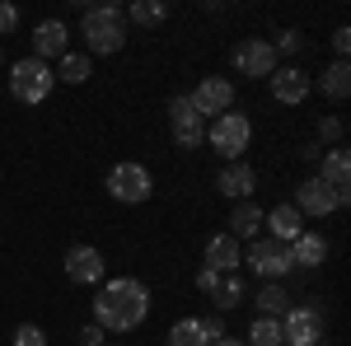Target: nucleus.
I'll return each mask as SVG.
<instances>
[{
	"mask_svg": "<svg viewBox=\"0 0 351 346\" xmlns=\"http://www.w3.org/2000/svg\"><path fill=\"white\" fill-rule=\"evenodd\" d=\"M150 319V286L136 276H112L99 286L94 299V323L104 332H136L141 323Z\"/></svg>",
	"mask_w": 351,
	"mask_h": 346,
	"instance_id": "1",
	"label": "nucleus"
},
{
	"mask_svg": "<svg viewBox=\"0 0 351 346\" xmlns=\"http://www.w3.org/2000/svg\"><path fill=\"white\" fill-rule=\"evenodd\" d=\"M80 38H84V56H112L127 47V14L117 5H89L80 19Z\"/></svg>",
	"mask_w": 351,
	"mask_h": 346,
	"instance_id": "2",
	"label": "nucleus"
},
{
	"mask_svg": "<svg viewBox=\"0 0 351 346\" xmlns=\"http://www.w3.org/2000/svg\"><path fill=\"white\" fill-rule=\"evenodd\" d=\"M206 140H211V150H216L225 164H239L248 155V145H253V117L248 112H220L211 117V127H206Z\"/></svg>",
	"mask_w": 351,
	"mask_h": 346,
	"instance_id": "3",
	"label": "nucleus"
},
{
	"mask_svg": "<svg viewBox=\"0 0 351 346\" xmlns=\"http://www.w3.org/2000/svg\"><path fill=\"white\" fill-rule=\"evenodd\" d=\"M52 66L47 61H38V56H19L14 66H10V94L19 99V103H43L47 94H52Z\"/></svg>",
	"mask_w": 351,
	"mask_h": 346,
	"instance_id": "4",
	"label": "nucleus"
},
{
	"mask_svg": "<svg viewBox=\"0 0 351 346\" xmlns=\"http://www.w3.org/2000/svg\"><path fill=\"white\" fill-rule=\"evenodd\" d=\"M108 197H112V201H122V206H141V201H150V197H155V178H150V169L136 164V160L112 164Z\"/></svg>",
	"mask_w": 351,
	"mask_h": 346,
	"instance_id": "5",
	"label": "nucleus"
},
{
	"mask_svg": "<svg viewBox=\"0 0 351 346\" xmlns=\"http://www.w3.org/2000/svg\"><path fill=\"white\" fill-rule=\"evenodd\" d=\"M324 304L319 299H300L286 309V319H281V332H286V346H319L324 342Z\"/></svg>",
	"mask_w": 351,
	"mask_h": 346,
	"instance_id": "6",
	"label": "nucleus"
},
{
	"mask_svg": "<svg viewBox=\"0 0 351 346\" xmlns=\"http://www.w3.org/2000/svg\"><path fill=\"white\" fill-rule=\"evenodd\" d=\"M243 262L253 276H263V281H286L295 262H291V243H276V239H253L248 243V253H243Z\"/></svg>",
	"mask_w": 351,
	"mask_h": 346,
	"instance_id": "7",
	"label": "nucleus"
},
{
	"mask_svg": "<svg viewBox=\"0 0 351 346\" xmlns=\"http://www.w3.org/2000/svg\"><path fill=\"white\" fill-rule=\"evenodd\" d=\"M347 201H351V192H332V187H328L324 178L314 173V178H304V183L295 187V201H291V206H295L300 215H314V220H324V215L342 211Z\"/></svg>",
	"mask_w": 351,
	"mask_h": 346,
	"instance_id": "8",
	"label": "nucleus"
},
{
	"mask_svg": "<svg viewBox=\"0 0 351 346\" xmlns=\"http://www.w3.org/2000/svg\"><path fill=\"white\" fill-rule=\"evenodd\" d=\"M169 132L178 150H202L206 145V122L197 117V108L188 103V94H173L169 99Z\"/></svg>",
	"mask_w": 351,
	"mask_h": 346,
	"instance_id": "9",
	"label": "nucleus"
},
{
	"mask_svg": "<svg viewBox=\"0 0 351 346\" xmlns=\"http://www.w3.org/2000/svg\"><path fill=\"white\" fill-rule=\"evenodd\" d=\"M188 103L197 108V117H202V122H206V117H211V112H230V108H234V84L225 80V75H206V80H197V89H192L188 94Z\"/></svg>",
	"mask_w": 351,
	"mask_h": 346,
	"instance_id": "10",
	"label": "nucleus"
},
{
	"mask_svg": "<svg viewBox=\"0 0 351 346\" xmlns=\"http://www.w3.org/2000/svg\"><path fill=\"white\" fill-rule=\"evenodd\" d=\"M230 61H234V71H239V75H248V80H267L271 71L281 66V56L271 52V42H263V38H248V42H239Z\"/></svg>",
	"mask_w": 351,
	"mask_h": 346,
	"instance_id": "11",
	"label": "nucleus"
},
{
	"mask_svg": "<svg viewBox=\"0 0 351 346\" xmlns=\"http://www.w3.org/2000/svg\"><path fill=\"white\" fill-rule=\"evenodd\" d=\"M267 89L276 103L286 108H300L304 99H309V89H314V80H309V71H300V66H276L267 75Z\"/></svg>",
	"mask_w": 351,
	"mask_h": 346,
	"instance_id": "12",
	"label": "nucleus"
},
{
	"mask_svg": "<svg viewBox=\"0 0 351 346\" xmlns=\"http://www.w3.org/2000/svg\"><path fill=\"white\" fill-rule=\"evenodd\" d=\"M104 271H108V262H104V253L94 243H75L66 253V276L75 286H104Z\"/></svg>",
	"mask_w": 351,
	"mask_h": 346,
	"instance_id": "13",
	"label": "nucleus"
},
{
	"mask_svg": "<svg viewBox=\"0 0 351 346\" xmlns=\"http://www.w3.org/2000/svg\"><path fill=\"white\" fill-rule=\"evenodd\" d=\"M66 52H71V28H66V19H43V24L33 28V56L38 61H61Z\"/></svg>",
	"mask_w": 351,
	"mask_h": 346,
	"instance_id": "14",
	"label": "nucleus"
},
{
	"mask_svg": "<svg viewBox=\"0 0 351 346\" xmlns=\"http://www.w3.org/2000/svg\"><path fill=\"white\" fill-rule=\"evenodd\" d=\"M216 192L220 197H230V201H253V192H258V173H253V164L239 160V164H225L216 178Z\"/></svg>",
	"mask_w": 351,
	"mask_h": 346,
	"instance_id": "15",
	"label": "nucleus"
},
{
	"mask_svg": "<svg viewBox=\"0 0 351 346\" xmlns=\"http://www.w3.org/2000/svg\"><path fill=\"white\" fill-rule=\"evenodd\" d=\"M263 230H267V239H276V243H295L300 234H304V215H300L291 201H281V206L263 211Z\"/></svg>",
	"mask_w": 351,
	"mask_h": 346,
	"instance_id": "16",
	"label": "nucleus"
},
{
	"mask_svg": "<svg viewBox=\"0 0 351 346\" xmlns=\"http://www.w3.org/2000/svg\"><path fill=\"white\" fill-rule=\"evenodd\" d=\"M206 267L220 271V276L239 271V267H243V243L230 239V234H211V239H206Z\"/></svg>",
	"mask_w": 351,
	"mask_h": 346,
	"instance_id": "17",
	"label": "nucleus"
},
{
	"mask_svg": "<svg viewBox=\"0 0 351 346\" xmlns=\"http://www.w3.org/2000/svg\"><path fill=\"white\" fill-rule=\"evenodd\" d=\"M319 178H324L332 192H351V155L342 150V145L324 150V160H319Z\"/></svg>",
	"mask_w": 351,
	"mask_h": 346,
	"instance_id": "18",
	"label": "nucleus"
},
{
	"mask_svg": "<svg viewBox=\"0 0 351 346\" xmlns=\"http://www.w3.org/2000/svg\"><path fill=\"white\" fill-rule=\"evenodd\" d=\"M291 262L304 267V271L324 267V262H328V239H324V234H314V230H304V234L291 243Z\"/></svg>",
	"mask_w": 351,
	"mask_h": 346,
	"instance_id": "19",
	"label": "nucleus"
},
{
	"mask_svg": "<svg viewBox=\"0 0 351 346\" xmlns=\"http://www.w3.org/2000/svg\"><path fill=\"white\" fill-rule=\"evenodd\" d=\"M258 230H263V206H253V201H234V211H230V230H225V234H230V239H258Z\"/></svg>",
	"mask_w": 351,
	"mask_h": 346,
	"instance_id": "20",
	"label": "nucleus"
},
{
	"mask_svg": "<svg viewBox=\"0 0 351 346\" xmlns=\"http://www.w3.org/2000/svg\"><path fill=\"white\" fill-rule=\"evenodd\" d=\"M253 304H258V319H286V309H291V295L281 281H267L263 291L253 295Z\"/></svg>",
	"mask_w": 351,
	"mask_h": 346,
	"instance_id": "21",
	"label": "nucleus"
},
{
	"mask_svg": "<svg viewBox=\"0 0 351 346\" xmlns=\"http://www.w3.org/2000/svg\"><path fill=\"white\" fill-rule=\"evenodd\" d=\"M319 89H324V99L342 103V99L351 94V66H347V61H332V66H324V75H319Z\"/></svg>",
	"mask_w": 351,
	"mask_h": 346,
	"instance_id": "22",
	"label": "nucleus"
},
{
	"mask_svg": "<svg viewBox=\"0 0 351 346\" xmlns=\"http://www.w3.org/2000/svg\"><path fill=\"white\" fill-rule=\"evenodd\" d=\"M52 75H56L61 84H84L89 75H94V61H89L84 52H66L61 61H56V71H52Z\"/></svg>",
	"mask_w": 351,
	"mask_h": 346,
	"instance_id": "23",
	"label": "nucleus"
},
{
	"mask_svg": "<svg viewBox=\"0 0 351 346\" xmlns=\"http://www.w3.org/2000/svg\"><path fill=\"white\" fill-rule=\"evenodd\" d=\"M122 14H127V24H136V28H155V24L169 19V5H164V0H136Z\"/></svg>",
	"mask_w": 351,
	"mask_h": 346,
	"instance_id": "24",
	"label": "nucleus"
},
{
	"mask_svg": "<svg viewBox=\"0 0 351 346\" xmlns=\"http://www.w3.org/2000/svg\"><path fill=\"white\" fill-rule=\"evenodd\" d=\"M243 295H248L243 276H239V271H230V276H220V281H216V291H211V304H216L220 314H225V309H234V304H239Z\"/></svg>",
	"mask_w": 351,
	"mask_h": 346,
	"instance_id": "25",
	"label": "nucleus"
},
{
	"mask_svg": "<svg viewBox=\"0 0 351 346\" xmlns=\"http://www.w3.org/2000/svg\"><path fill=\"white\" fill-rule=\"evenodd\" d=\"M164 342H169V346H211V337H206L202 319H178L173 328H169Z\"/></svg>",
	"mask_w": 351,
	"mask_h": 346,
	"instance_id": "26",
	"label": "nucleus"
},
{
	"mask_svg": "<svg viewBox=\"0 0 351 346\" xmlns=\"http://www.w3.org/2000/svg\"><path fill=\"white\" fill-rule=\"evenodd\" d=\"M248 346H286L281 319H253V328H248Z\"/></svg>",
	"mask_w": 351,
	"mask_h": 346,
	"instance_id": "27",
	"label": "nucleus"
},
{
	"mask_svg": "<svg viewBox=\"0 0 351 346\" xmlns=\"http://www.w3.org/2000/svg\"><path fill=\"white\" fill-rule=\"evenodd\" d=\"M300 47H304V33H300V28H281L276 42H271V52H276V56H295Z\"/></svg>",
	"mask_w": 351,
	"mask_h": 346,
	"instance_id": "28",
	"label": "nucleus"
},
{
	"mask_svg": "<svg viewBox=\"0 0 351 346\" xmlns=\"http://www.w3.org/2000/svg\"><path fill=\"white\" fill-rule=\"evenodd\" d=\"M14 346H47V332L38 323H19L14 328Z\"/></svg>",
	"mask_w": 351,
	"mask_h": 346,
	"instance_id": "29",
	"label": "nucleus"
},
{
	"mask_svg": "<svg viewBox=\"0 0 351 346\" xmlns=\"http://www.w3.org/2000/svg\"><path fill=\"white\" fill-rule=\"evenodd\" d=\"M342 140V117H319V140L314 145H337Z\"/></svg>",
	"mask_w": 351,
	"mask_h": 346,
	"instance_id": "30",
	"label": "nucleus"
},
{
	"mask_svg": "<svg viewBox=\"0 0 351 346\" xmlns=\"http://www.w3.org/2000/svg\"><path fill=\"white\" fill-rule=\"evenodd\" d=\"M328 42H332V52H337V61H347V52H351V28H347V24H337Z\"/></svg>",
	"mask_w": 351,
	"mask_h": 346,
	"instance_id": "31",
	"label": "nucleus"
},
{
	"mask_svg": "<svg viewBox=\"0 0 351 346\" xmlns=\"http://www.w3.org/2000/svg\"><path fill=\"white\" fill-rule=\"evenodd\" d=\"M14 28H19V10H14L10 0H0V38H5V33H14Z\"/></svg>",
	"mask_w": 351,
	"mask_h": 346,
	"instance_id": "32",
	"label": "nucleus"
},
{
	"mask_svg": "<svg viewBox=\"0 0 351 346\" xmlns=\"http://www.w3.org/2000/svg\"><path fill=\"white\" fill-rule=\"evenodd\" d=\"M202 328H206V337H211V342H220V337H225V319H220V314H206V319H202Z\"/></svg>",
	"mask_w": 351,
	"mask_h": 346,
	"instance_id": "33",
	"label": "nucleus"
},
{
	"mask_svg": "<svg viewBox=\"0 0 351 346\" xmlns=\"http://www.w3.org/2000/svg\"><path fill=\"white\" fill-rule=\"evenodd\" d=\"M216 281H220V271H211V267H202V271H197V291H202V295L216 291Z\"/></svg>",
	"mask_w": 351,
	"mask_h": 346,
	"instance_id": "34",
	"label": "nucleus"
},
{
	"mask_svg": "<svg viewBox=\"0 0 351 346\" xmlns=\"http://www.w3.org/2000/svg\"><path fill=\"white\" fill-rule=\"evenodd\" d=\"M80 346H104V328H99V323L80 328Z\"/></svg>",
	"mask_w": 351,
	"mask_h": 346,
	"instance_id": "35",
	"label": "nucleus"
},
{
	"mask_svg": "<svg viewBox=\"0 0 351 346\" xmlns=\"http://www.w3.org/2000/svg\"><path fill=\"white\" fill-rule=\"evenodd\" d=\"M300 155H304V160H309V164H319V160H324V145H304Z\"/></svg>",
	"mask_w": 351,
	"mask_h": 346,
	"instance_id": "36",
	"label": "nucleus"
},
{
	"mask_svg": "<svg viewBox=\"0 0 351 346\" xmlns=\"http://www.w3.org/2000/svg\"><path fill=\"white\" fill-rule=\"evenodd\" d=\"M211 346H243L239 337H220V342H211Z\"/></svg>",
	"mask_w": 351,
	"mask_h": 346,
	"instance_id": "37",
	"label": "nucleus"
},
{
	"mask_svg": "<svg viewBox=\"0 0 351 346\" xmlns=\"http://www.w3.org/2000/svg\"><path fill=\"white\" fill-rule=\"evenodd\" d=\"M0 66H5V47H0Z\"/></svg>",
	"mask_w": 351,
	"mask_h": 346,
	"instance_id": "38",
	"label": "nucleus"
},
{
	"mask_svg": "<svg viewBox=\"0 0 351 346\" xmlns=\"http://www.w3.org/2000/svg\"><path fill=\"white\" fill-rule=\"evenodd\" d=\"M319 346H332V342H319Z\"/></svg>",
	"mask_w": 351,
	"mask_h": 346,
	"instance_id": "39",
	"label": "nucleus"
},
{
	"mask_svg": "<svg viewBox=\"0 0 351 346\" xmlns=\"http://www.w3.org/2000/svg\"><path fill=\"white\" fill-rule=\"evenodd\" d=\"M104 346H117V342H104Z\"/></svg>",
	"mask_w": 351,
	"mask_h": 346,
	"instance_id": "40",
	"label": "nucleus"
}]
</instances>
